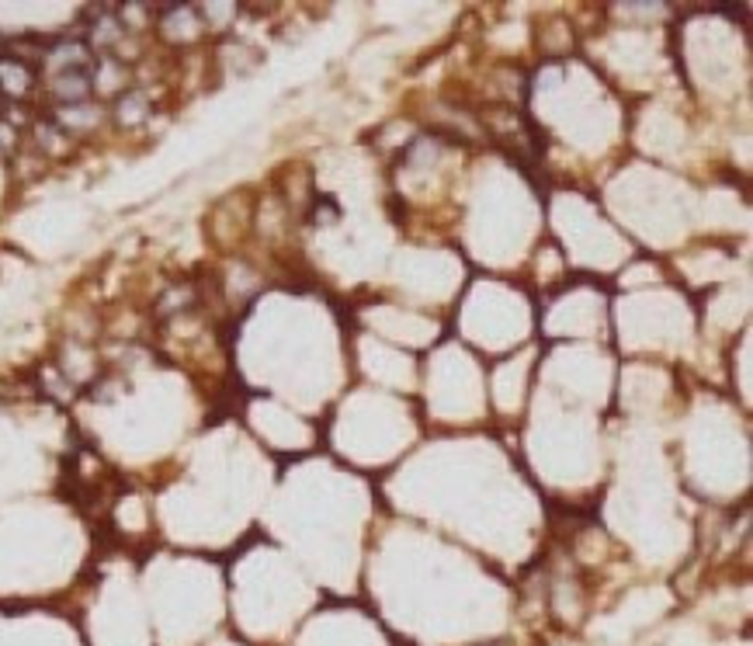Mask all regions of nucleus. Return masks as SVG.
<instances>
[{
	"instance_id": "obj_1",
	"label": "nucleus",
	"mask_w": 753,
	"mask_h": 646,
	"mask_svg": "<svg viewBox=\"0 0 753 646\" xmlns=\"http://www.w3.org/2000/svg\"><path fill=\"white\" fill-rule=\"evenodd\" d=\"M91 66H80V70H63V74H53V94H56L59 104H80L91 94Z\"/></svg>"
},
{
	"instance_id": "obj_2",
	"label": "nucleus",
	"mask_w": 753,
	"mask_h": 646,
	"mask_svg": "<svg viewBox=\"0 0 753 646\" xmlns=\"http://www.w3.org/2000/svg\"><path fill=\"white\" fill-rule=\"evenodd\" d=\"M32 80H35L32 66H25V63L15 56H0V94H7V98H25L28 87H32Z\"/></svg>"
},
{
	"instance_id": "obj_3",
	"label": "nucleus",
	"mask_w": 753,
	"mask_h": 646,
	"mask_svg": "<svg viewBox=\"0 0 753 646\" xmlns=\"http://www.w3.org/2000/svg\"><path fill=\"white\" fill-rule=\"evenodd\" d=\"M104 115V108L94 104V101H80V104H59L56 108V125L59 129H94L97 122Z\"/></svg>"
},
{
	"instance_id": "obj_4",
	"label": "nucleus",
	"mask_w": 753,
	"mask_h": 646,
	"mask_svg": "<svg viewBox=\"0 0 753 646\" xmlns=\"http://www.w3.org/2000/svg\"><path fill=\"white\" fill-rule=\"evenodd\" d=\"M146 112H150V104H146V98L139 94V91H129V94H122L115 104V118L122 122V125H135V122H143L146 118Z\"/></svg>"
},
{
	"instance_id": "obj_5",
	"label": "nucleus",
	"mask_w": 753,
	"mask_h": 646,
	"mask_svg": "<svg viewBox=\"0 0 753 646\" xmlns=\"http://www.w3.org/2000/svg\"><path fill=\"white\" fill-rule=\"evenodd\" d=\"M15 139H18V133H15V125L0 122V146H15Z\"/></svg>"
}]
</instances>
